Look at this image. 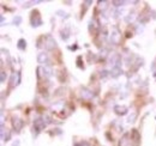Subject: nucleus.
<instances>
[{"mask_svg":"<svg viewBox=\"0 0 156 146\" xmlns=\"http://www.w3.org/2000/svg\"><path fill=\"white\" fill-rule=\"evenodd\" d=\"M43 68H44V75H46V77H50V75H52V68L48 67V66H44Z\"/></svg>","mask_w":156,"mask_h":146,"instance_id":"nucleus-15","label":"nucleus"},{"mask_svg":"<svg viewBox=\"0 0 156 146\" xmlns=\"http://www.w3.org/2000/svg\"><path fill=\"white\" fill-rule=\"evenodd\" d=\"M76 146H90V144H89L88 141H80V143L77 144Z\"/></svg>","mask_w":156,"mask_h":146,"instance_id":"nucleus-20","label":"nucleus"},{"mask_svg":"<svg viewBox=\"0 0 156 146\" xmlns=\"http://www.w3.org/2000/svg\"><path fill=\"white\" fill-rule=\"evenodd\" d=\"M136 119H137V113H136V111H133L132 114H131V115H130L129 116V119H127V121H129L130 123L131 122H135L136 121Z\"/></svg>","mask_w":156,"mask_h":146,"instance_id":"nucleus-13","label":"nucleus"},{"mask_svg":"<svg viewBox=\"0 0 156 146\" xmlns=\"http://www.w3.org/2000/svg\"><path fill=\"white\" fill-rule=\"evenodd\" d=\"M114 111L115 114H118L120 116H124V115L127 114V107H125V105H115Z\"/></svg>","mask_w":156,"mask_h":146,"instance_id":"nucleus-9","label":"nucleus"},{"mask_svg":"<svg viewBox=\"0 0 156 146\" xmlns=\"http://www.w3.org/2000/svg\"><path fill=\"white\" fill-rule=\"evenodd\" d=\"M47 126V123L44 122V120L42 117H37V119L34 120V127H35L37 131H42L44 129V127Z\"/></svg>","mask_w":156,"mask_h":146,"instance_id":"nucleus-3","label":"nucleus"},{"mask_svg":"<svg viewBox=\"0 0 156 146\" xmlns=\"http://www.w3.org/2000/svg\"><path fill=\"white\" fill-rule=\"evenodd\" d=\"M121 73H123V69H121L120 66L112 67V69H111V75H112V78H118Z\"/></svg>","mask_w":156,"mask_h":146,"instance_id":"nucleus-11","label":"nucleus"},{"mask_svg":"<svg viewBox=\"0 0 156 146\" xmlns=\"http://www.w3.org/2000/svg\"><path fill=\"white\" fill-rule=\"evenodd\" d=\"M23 121H22L21 119H18V117H13V120H12V126H13V128L16 129L17 132H19L22 128H23Z\"/></svg>","mask_w":156,"mask_h":146,"instance_id":"nucleus-8","label":"nucleus"},{"mask_svg":"<svg viewBox=\"0 0 156 146\" xmlns=\"http://www.w3.org/2000/svg\"><path fill=\"white\" fill-rule=\"evenodd\" d=\"M17 47H18V49H21V50H25V48H27V42H25V40H23V39L18 40Z\"/></svg>","mask_w":156,"mask_h":146,"instance_id":"nucleus-12","label":"nucleus"},{"mask_svg":"<svg viewBox=\"0 0 156 146\" xmlns=\"http://www.w3.org/2000/svg\"><path fill=\"white\" fill-rule=\"evenodd\" d=\"M111 42L114 43V45H119V42H120V33H119L118 29H113L112 35H111Z\"/></svg>","mask_w":156,"mask_h":146,"instance_id":"nucleus-5","label":"nucleus"},{"mask_svg":"<svg viewBox=\"0 0 156 146\" xmlns=\"http://www.w3.org/2000/svg\"><path fill=\"white\" fill-rule=\"evenodd\" d=\"M37 61L38 64H42V65H44V64H48L49 62V58H48V54L46 53H40L37 55Z\"/></svg>","mask_w":156,"mask_h":146,"instance_id":"nucleus-10","label":"nucleus"},{"mask_svg":"<svg viewBox=\"0 0 156 146\" xmlns=\"http://www.w3.org/2000/svg\"><path fill=\"white\" fill-rule=\"evenodd\" d=\"M21 23H22V18L19 17V16H16V17L13 18V24H16V25H19Z\"/></svg>","mask_w":156,"mask_h":146,"instance_id":"nucleus-17","label":"nucleus"},{"mask_svg":"<svg viewBox=\"0 0 156 146\" xmlns=\"http://www.w3.org/2000/svg\"><path fill=\"white\" fill-rule=\"evenodd\" d=\"M56 15H62L61 17H67V13H65V12H62V11H58Z\"/></svg>","mask_w":156,"mask_h":146,"instance_id":"nucleus-22","label":"nucleus"},{"mask_svg":"<svg viewBox=\"0 0 156 146\" xmlns=\"http://www.w3.org/2000/svg\"><path fill=\"white\" fill-rule=\"evenodd\" d=\"M127 144H129V140H127V135H124V137H123V139H121V141H120V146H127Z\"/></svg>","mask_w":156,"mask_h":146,"instance_id":"nucleus-16","label":"nucleus"},{"mask_svg":"<svg viewBox=\"0 0 156 146\" xmlns=\"http://www.w3.org/2000/svg\"><path fill=\"white\" fill-rule=\"evenodd\" d=\"M5 79H6V74H5V72H1V73H0V81H1V83H5Z\"/></svg>","mask_w":156,"mask_h":146,"instance_id":"nucleus-19","label":"nucleus"},{"mask_svg":"<svg viewBox=\"0 0 156 146\" xmlns=\"http://www.w3.org/2000/svg\"><path fill=\"white\" fill-rule=\"evenodd\" d=\"M109 62H111V65H113V67L120 66V55L119 54H112L109 56Z\"/></svg>","mask_w":156,"mask_h":146,"instance_id":"nucleus-6","label":"nucleus"},{"mask_svg":"<svg viewBox=\"0 0 156 146\" xmlns=\"http://www.w3.org/2000/svg\"><path fill=\"white\" fill-rule=\"evenodd\" d=\"M19 140H16V141H13V144H12V146H19Z\"/></svg>","mask_w":156,"mask_h":146,"instance_id":"nucleus-23","label":"nucleus"},{"mask_svg":"<svg viewBox=\"0 0 156 146\" xmlns=\"http://www.w3.org/2000/svg\"><path fill=\"white\" fill-rule=\"evenodd\" d=\"M10 83H11V86H17L18 84L21 83V74L18 73V72H16V73H13V74L11 75V79H10Z\"/></svg>","mask_w":156,"mask_h":146,"instance_id":"nucleus-7","label":"nucleus"},{"mask_svg":"<svg viewBox=\"0 0 156 146\" xmlns=\"http://www.w3.org/2000/svg\"><path fill=\"white\" fill-rule=\"evenodd\" d=\"M107 73H108V72H107V71H102V72H101V77H103V78H105V77H106V75H107Z\"/></svg>","mask_w":156,"mask_h":146,"instance_id":"nucleus-24","label":"nucleus"},{"mask_svg":"<svg viewBox=\"0 0 156 146\" xmlns=\"http://www.w3.org/2000/svg\"><path fill=\"white\" fill-rule=\"evenodd\" d=\"M79 95L83 99H91L93 97H94V93H93L90 90L86 89V87H82V89H80Z\"/></svg>","mask_w":156,"mask_h":146,"instance_id":"nucleus-4","label":"nucleus"},{"mask_svg":"<svg viewBox=\"0 0 156 146\" xmlns=\"http://www.w3.org/2000/svg\"><path fill=\"white\" fill-rule=\"evenodd\" d=\"M44 47L47 48L48 50H52V49H54V48L56 47L55 40H54L52 36H47V37L44 39Z\"/></svg>","mask_w":156,"mask_h":146,"instance_id":"nucleus-2","label":"nucleus"},{"mask_svg":"<svg viewBox=\"0 0 156 146\" xmlns=\"http://www.w3.org/2000/svg\"><path fill=\"white\" fill-rule=\"evenodd\" d=\"M30 22H31L32 27H40V25H42V19H41V17L38 16L37 11H34L31 13V19H30Z\"/></svg>","mask_w":156,"mask_h":146,"instance_id":"nucleus-1","label":"nucleus"},{"mask_svg":"<svg viewBox=\"0 0 156 146\" xmlns=\"http://www.w3.org/2000/svg\"><path fill=\"white\" fill-rule=\"evenodd\" d=\"M61 37H62V40H65V41L70 37V33H68L67 29H65V30H62L61 31Z\"/></svg>","mask_w":156,"mask_h":146,"instance_id":"nucleus-14","label":"nucleus"},{"mask_svg":"<svg viewBox=\"0 0 156 146\" xmlns=\"http://www.w3.org/2000/svg\"><path fill=\"white\" fill-rule=\"evenodd\" d=\"M132 135H133V139H135L136 141H138V140H139V134H138V132L136 131V129H133Z\"/></svg>","mask_w":156,"mask_h":146,"instance_id":"nucleus-18","label":"nucleus"},{"mask_svg":"<svg viewBox=\"0 0 156 146\" xmlns=\"http://www.w3.org/2000/svg\"><path fill=\"white\" fill-rule=\"evenodd\" d=\"M125 1H113V5H115L117 7H119L120 5H124Z\"/></svg>","mask_w":156,"mask_h":146,"instance_id":"nucleus-21","label":"nucleus"}]
</instances>
